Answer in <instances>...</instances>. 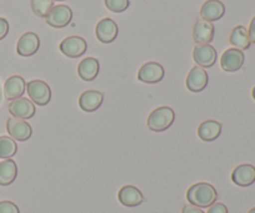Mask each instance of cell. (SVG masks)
<instances>
[{"label":"cell","mask_w":255,"mask_h":213,"mask_svg":"<svg viewBox=\"0 0 255 213\" xmlns=\"http://www.w3.org/2000/svg\"><path fill=\"white\" fill-rule=\"evenodd\" d=\"M17 176V167L15 161L7 159L0 162V186H9Z\"/></svg>","instance_id":"7402d4cb"},{"label":"cell","mask_w":255,"mask_h":213,"mask_svg":"<svg viewBox=\"0 0 255 213\" xmlns=\"http://www.w3.org/2000/svg\"><path fill=\"white\" fill-rule=\"evenodd\" d=\"M60 50L67 57H80L86 52L87 42L86 40L80 36H69L64 39L60 44Z\"/></svg>","instance_id":"5b68a950"},{"label":"cell","mask_w":255,"mask_h":213,"mask_svg":"<svg viewBox=\"0 0 255 213\" xmlns=\"http://www.w3.org/2000/svg\"><path fill=\"white\" fill-rule=\"evenodd\" d=\"M9 32V22L4 17H0V40L4 39Z\"/></svg>","instance_id":"f1b7e54d"},{"label":"cell","mask_w":255,"mask_h":213,"mask_svg":"<svg viewBox=\"0 0 255 213\" xmlns=\"http://www.w3.org/2000/svg\"><path fill=\"white\" fill-rule=\"evenodd\" d=\"M52 7H54L52 0H31L32 11L40 17H46Z\"/></svg>","instance_id":"d4e9b609"},{"label":"cell","mask_w":255,"mask_h":213,"mask_svg":"<svg viewBox=\"0 0 255 213\" xmlns=\"http://www.w3.org/2000/svg\"><path fill=\"white\" fill-rule=\"evenodd\" d=\"M52 1H54V0H52ZM57 1H64V0H57Z\"/></svg>","instance_id":"836d02e7"},{"label":"cell","mask_w":255,"mask_h":213,"mask_svg":"<svg viewBox=\"0 0 255 213\" xmlns=\"http://www.w3.org/2000/svg\"><path fill=\"white\" fill-rule=\"evenodd\" d=\"M193 60L201 67H212L217 61V50L212 45H197L193 50Z\"/></svg>","instance_id":"30bf717a"},{"label":"cell","mask_w":255,"mask_h":213,"mask_svg":"<svg viewBox=\"0 0 255 213\" xmlns=\"http://www.w3.org/2000/svg\"><path fill=\"white\" fill-rule=\"evenodd\" d=\"M6 130L10 137L17 141H26L31 137L32 130L27 121L17 117H10L6 122Z\"/></svg>","instance_id":"8992f818"},{"label":"cell","mask_w":255,"mask_h":213,"mask_svg":"<svg viewBox=\"0 0 255 213\" xmlns=\"http://www.w3.org/2000/svg\"><path fill=\"white\" fill-rule=\"evenodd\" d=\"M217 197L218 195H217L216 189L206 182L193 185L187 191V201L189 202V205L199 207V209L211 207L212 205L216 204Z\"/></svg>","instance_id":"6da1fadb"},{"label":"cell","mask_w":255,"mask_h":213,"mask_svg":"<svg viewBox=\"0 0 255 213\" xmlns=\"http://www.w3.org/2000/svg\"><path fill=\"white\" fill-rule=\"evenodd\" d=\"M244 64V54L242 50L232 47L224 51L221 59V66L227 72H236L242 69Z\"/></svg>","instance_id":"ba28073f"},{"label":"cell","mask_w":255,"mask_h":213,"mask_svg":"<svg viewBox=\"0 0 255 213\" xmlns=\"http://www.w3.org/2000/svg\"><path fill=\"white\" fill-rule=\"evenodd\" d=\"M187 89L192 92H199L208 85V74L201 66L192 67L186 80Z\"/></svg>","instance_id":"8fae6325"},{"label":"cell","mask_w":255,"mask_h":213,"mask_svg":"<svg viewBox=\"0 0 255 213\" xmlns=\"http://www.w3.org/2000/svg\"><path fill=\"white\" fill-rule=\"evenodd\" d=\"M95 32H96L97 40H100L104 44H110L119 35V27L114 20L110 19V17H105L97 22Z\"/></svg>","instance_id":"9c48e42d"},{"label":"cell","mask_w":255,"mask_h":213,"mask_svg":"<svg viewBox=\"0 0 255 213\" xmlns=\"http://www.w3.org/2000/svg\"><path fill=\"white\" fill-rule=\"evenodd\" d=\"M253 99L255 100V86H254V89H253Z\"/></svg>","instance_id":"d6a6232c"},{"label":"cell","mask_w":255,"mask_h":213,"mask_svg":"<svg viewBox=\"0 0 255 213\" xmlns=\"http://www.w3.org/2000/svg\"><path fill=\"white\" fill-rule=\"evenodd\" d=\"M182 213H204L199 207L192 206V205H186L182 210Z\"/></svg>","instance_id":"f546056e"},{"label":"cell","mask_w":255,"mask_h":213,"mask_svg":"<svg viewBox=\"0 0 255 213\" xmlns=\"http://www.w3.org/2000/svg\"><path fill=\"white\" fill-rule=\"evenodd\" d=\"M207 213H228V209L223 204H213L211 207H208Z\"/></svg>","instance_id":"83f0119b"},{"label":"cell","mask_w":255,"mask_h":213,"mask_svg":"<svg viewBox=\"0 0 255 213\" xmlns=\"http://www.w3.org/2000/svg\"><path fill=\"white\" fill-rule=\"evenodd\" d=\"M174 121V111L168 106H162L153 110L147 120V126L154 132H161L169 129Z\"/></svg>","instance_id":"7a4b0ae2"},{"label":"cell","mask_w":255,"mask_h":213,"mask_svg":"<svg viewBox=\"0 0 255 213\" xmlns=\"http://www.w3.org/2000/svg\"><path fill=\"white\" fill-rule=\"evenodd\" d=\"M248 213H255V207H254V209H252L251 211H249Z\"/></svg>","instance_id":"1f68e13d"},{"label":"cell","mask_w":255,"mask_h":213,"mask_svg":"<svg viewBox=\"0 0 255 213\" xmlns=\"http://www.w3.org/2000/svg\"><path fill=\"white\" fill-rule=\"evenodd\" d=\"M119 201L126 207H136L144 201L143 195L137 187L127 185L119 191Z\"/></svg>","instance_id":"d6986e66"},{"label":"cell","mask_w":255,"mask_h":213,"mask_svg":"<svg viewBox=\"0 0 255 213\" xmlns=\"http://www.w3.org/2000/svg\"><path fill=\"white\" fill-rule=\"evenodd\" d=\"M0 213H20L19 207L10 201H0Z\"/></svg>","instance_id":"4316f807"},{"label":"cell","mask_w":255,"mask_h":213,"mask_svg":"<svg viewBox=\"0 0 255 213\" xmlns=\"http://www.w3.org/2000/svg\"><path fill=\"white\" fill-rule=\"evenodd\" d=\"M9 112L12 115V117L29 120L35 115V106L31 102V100H27L25 97H19V99L12 100L10 102Z\"/></svg>","instance_id":"7c38bea8"},{"label":"cell","mask_w":255,"mask_h":213,"mask_svg":"<svg viewBox=\"0 0 255 213\" xmlns=\"http://www.w3.org/2000/svg\"><path fill=\"white\" fill-rule=\"evenodd\" d=\"M229 41L233 46H236V49L239 50H247L251 47V39H249L248 30L244 26L239 25L236 26L231 32V36H229Z\"/></svg>","instance_id":"603a6c76"},{"label":"cell","mask_w":255,"mask_h":213,"mask_svg":"<svg viewBox=\"0 0 255 213\" xmlns=\"http://www.w3.org/2000/svg\"><path fill=\"white\" fill-rule=\"evenodd\" d=\"M40 39L35 32H25L19 39L16 45V51L20 56H31L39 50Z\"/></svg>","instance_id":"4fadbf2b"},{"label":"cell","mask_w":255,"mask_h":213,"mask_svg":"<svg viewBox=\"0 0 255 213\" xmlns=\"http://www.w3.org/2000/svg\"><path fill=\"white\" fill-rule=\"evenodd\" d=\"M222 132V124L214 120H207L198 127V136L203 141H214Z\"/></svg>","instance_id":"44dd1931"},{"label":"cell","mask_w":255,"mask_h":213,"mask_svg":"<svg viewBox=\"0 0 255 213\" xmlns=\"http://www.w3.org/2000/svg\"><path fill=\"white\" fill-rule=\"evenodd\" d=\"M214 37V26L203 19L197 20L193 27V40L198 45L209 44Z\"/></svg>","instance_id":"e0dca14e"},{"label":"cell","mask_w":255,"mask_h":213,"mask_svg":"<svg viewBox=\"0 0 255 213\" xmlns=\"http://www.w3.org/2000/svg\"><path fill=\"white\" fill-rule=\"evenodd\" d=\"M248 34H249V39H251V42H254L255 44V16L251 21V26H249Z\"/></svg>","instance_id":"4dcf8cb0"},{"label":"cell","mask_w":255,"mask_h":213,"mask_svg":"<svg viewBox=\"0 0 255 213\" xmlns=\"http://www.w3.org/2000/svg\"><path fill=\"white\" fill-rule=\"evenodd\" d=\"M164 77V69L161 64L149 61L142 65L138 71V80L144 84H157Z\"/></svg>","instance_id":"52a82bcc"},{"label":"cell","mask_w":255,"mask_h":213,"mask_svg":"<svg viewBox=\"0 0 255 213\" xmlns=\"http://www.w3.org/2000/svg\"><path fill=\"white\" fill-rule=\"evenodd\" d=\"M232 181L237 186H252L255 182V167L252 165H239L232 174Z\"/></svg>","instance_id":"9a60e30c"},{"label":"cell","mask_w":255,"mask_h":213,"mask_svg":"<svg viewBox=\"0 0 255 213\" xmlns=\"http://www.w3.org/2000/svg\"><path fill=\"white\" fill-rule=\"evenodd\" d=\"M105 5L112 12H122L129 6V0H105Z\"/></svg>","instance_id":"484cf974"},{"label":"cell","mask_w":255,"mask_h":213,"mask_svg":"<svg viewBox=\"0 0 255 213\" xmlns=\"http://www.w3.org/2000/svg\"><path fill=\"white\" fill-rule=\"evenodd\" d=\"M26 91L30 100L37 106H45L51 100V90L50 86L42 80H31L26 84Z\"/></svg>","instance_id":"3957f363"},{"label":"cell","mask_w":255,"mask_h":213,"mask_svg":"<svg viewBox=\"0 0 255 213\" xmlns=\"http://www.w3.org/2000/svg\"><path fill=\"white\" fill-rule=\"evenodd\" d=\"M26 91V82L21 76H10L4 84V96L6 100H16Z\"/></svg>","instance_id":"5bb4252c"},{"label":"cell","mask_w":255,"mask_h":213,"mask_svg":"<svg viewBox=\"0 0 255 213\" xmlns=\"http://www.w3.org/2000/svg\"><path fill=\"white\" fill-rule=\"evenodd\" d=\"M72 10L66 5H56L50 10L46 16V22L52 27L61 29L71 22Z\"/></svg>","instance_id":"277c9868"},{"label":"cell","mask_w":255,"mask_h":213,"mask_svg":"<svg viewBox=\"0 0 255 213\" xmlns=\"http://www.w3.org/2000/svg\"><path fill=\"white\" fill-rule=\"evenodd\" d=\"M17 151L16 142L9 136H0V159L7 160L15 156Z\"/></svg>","instance_id":"cb8c5ba5"},{"label":"cell","mask_w":255,"mask_h":213,"mask_svg":"<svg viewBox=\"0 0 255 213\" xmlns=\"http://www.w3.org/2000/svg\"><path fill=\"white\" fill-rule=\"evenodd\" d=\"M226 14V6L221 0H207L201 7V17L206 21H216Z\"/></svg>","instance_id":"2e32d148"},{"label":"cell","mask_w":255,"mask_h":213,"mask_svg":"<svg viewBox=\"0 0 255 213\" xmlns=\"http://www.w3.org/2000/svg\"><path fill=\"white\" fill-rule=\"evenodd\" d=\"M100 71V64L95 57H86L82 60L77 67V74L84 81H92L96 79Z\"/></svg>","instance_id":"ffe728a7"},{"label":"cell","mask_w":255,"mask_h":213,"mask_svg":"<svg viewBox=\"0 0 255 213\" xmlns=\"http://www.w3.org/2000/svg\"><path fill=\"white\" fill-rule=\"evenodd\" d=\"M104 102V94L96 90H87L80 96L79 105L85 112L96 111Z\"/></svg>","instance_id":"ac0fdd59"}]
</instances>
